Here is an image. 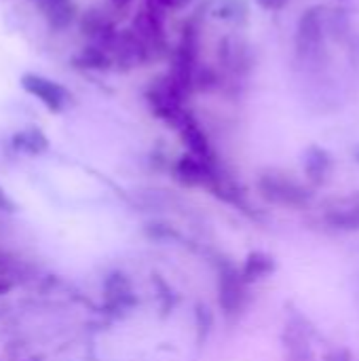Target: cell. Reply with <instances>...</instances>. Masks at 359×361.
Returning <instances> with one entry per match:
<instances>
[{
	"label": "cell",
	"instance_id": "cell-1",
	"mask_svg": "<svg viewBox=\"0 0 359 361\" xmlns=\"http://www.w3.org/2000/svg\"><path fill=\"white\" fill-rule=\"evenodd\" d=\"M258 192L264 201L290 209H305L313 201V188L284 171H264L258 178Z\"/></svg>",
	"mask_w": 359,
	"mask_h": 361
},
{
	"label": "cell",
	"instance_id": "cell-2",
	"mask_svg": "<svg viewBox=\"0 0 359 361\" xmlns=\"http://www.w3.org/2000/svg\"><path fill=\"white\" fill-rule=\"evenodd\" d=\"M250 288L241 277L239 267L231 260H222L218 269V305L229 322H235L243 315L250 305Z\"/></svg>",
	"mask_w": 359,
	"mask_h": 361
},
{
	"label": "cell",
	"instance_id": "cell-3",
	"mask_svg": "<svg viewBox=\"0 0 359 361\" xmlns=\"http://www.w3.org/2000/svg\"><path fill=\"white\" fill-rule=\"evenodd\" d=\"M281 343H284L286 361H315L313 326L307 319V315L296 307H288Z\"/></svg>",
	"mask_w": 359,
	"mask_h": 361
},
{
	"label": "cell",
	"instance_id": "cell-4",
	"mask_svg": "<svg viewBox=\"0 0 359 361\" xmlns=\"http://www.w3.org/2000/svg\"><path fill=\"white\" fill-rule=\"evenodd\" d=\"M317 222L324 224L328 231L359 233V192L326 201L322 205V214Z\"/></svg>",
	"mask_w": 359,
	"mask_h": 361
},
{
	"label": "cell",
	"instance_id": "cell-5",
	"mask_svg": "<svg viewBox=\"0 0 359 361\" xmlns=\"http://www.w3.org/2000/svg\"><path fill=\"white\" fill-rule=\"evenodd\" d=\"M138 305L131 279L123 271H114L104 281V311L121 317Z\"/></svg>",
	"mask_w": 359,
	"mask_h": 361
},
{
	"label": "cell",
	"instance_id": "cell-6",
	"mask_svg": "<svg viewBox=\"0 0 359 361\" xmlns=\"http://www.w3.org/2000/svg\"><path fill=\"white\" fill-rule=\"evenodd\" d=\"M21 87L51 112H59L63 108V104L68 102V91L59 82H55L47 76H40V74H23Z\"/></svg>",
	"mask_w": 359,
	"mask_h": 361
},
{
	"label": "cell",
	"instance_id": "cell-7",
	"mask_svg": "<svg viewBox=\"0 0 359 361\" xmlns=\"http://www.w3.org/2000/svg\"><path fill=\"white\" fill-rule=\"evenodd\" d=\"M239 271H241V277L245 279V283L254 286V283L271 277L277 271V262H275V258L271 254L256 250V252H250L245 256V260H243Z\"/></svg>",
	"mask_w": 359,
	"mask_h": 361
},
{
	"label": "cell",
	"instance_id": "cell-8",
	"mask_svg": "<svg viewBox=\"0 0 359 361\" xmlns=\"http://www.w3.org/2000/svg\"><path fill=\"white\" fill-rule=\"evenodd\" d=\"M330 167H332V159L324 148L311 146L307 150V154H305V173H307V180L311 182V186H322L328 180Z\"/></svg>",
	"mask_w": 359,
	"mask_h": 361
},
{
	"label": "cell",
	"instance_id": "cell-9",
	"mask_svg": "<svg viewBox=\"0 0 359 361\" xmlns=\"http://www.w3.org/2000/svg\"><path fill=\"white\" fill-rule=\"evenodd\" d=\"M36 2H38L40 11L44 13V17L55 27H63L72 19L70 0H36Z\"/></svg>",
	"mask_w": 359,
	"mask_h": 361
},
{
	"label": "cell",
	"instance_id": "cell-10",
	"mask_svg": "<svg viewBox=\"0 0 359 361\" xmlns=\"http://www.w3.org/2000/svg\"><path fill=\"white\" fill-rule=\"evenodd\" d=\"M13 146L25 154H40L47 150V137L38 129H28V131H19L13 137Z\"/></svg>",
	"mask_w": 359,
	"mask_h": 361
},
{
	"label": "cell",
	"instance_id": "cell-11",
	"mask_svg": "<svg viewBox=\"0 0 359 361\" xmlns=\"http://www.w3.org/2000/svg\"><path fill=\"white\" fill-rule=\"evenodd\" d=\"M324 361H353V355L347 349H332L324 355Z\"/></svg>",
	"mask_w": 359,
	"mask_h": 361
},
{
	"label": "cell",
	"instance_id": "cell-12",
	"mask_svg": "<svg viewBox=\"0 0 359 361\" xmlns=\"http://www.w3.org/2000/svg\"><path fill=\"white\" fill-rule=\"evenodd\" d=\"M262 8H269V11H277V8H281L288 0H256Z\"/></svg>",
	"mask_w": 359,
	"mask_h": 361
},
{
	"label": "cell",
	"instance_id": "cell-13",
	"mask_svg": "<svg viewBox=\"0 0 359 361\" xmlns=\"http://www.w3.org/2000/svg\"><path fill=\"white\" fill-rule=\"evenodd\" d=\"M0 212H13V203L2 188H0Z\"/></svg>",
	"mask_w": 359,
	"mask_h": 361
},
{
	"label": "cell",
	"instance_id": "cell-14",
	"mask_svg": "<svg viewBox=\"0 0 359 361\" xmlns=\"http://www.w3.org/2000/svg\"><path fill=\"white\" fill-rule=\"evenodd\" d=\"M163 4H167V6H171V8H180V6H186L190 0H161Z\"/></svg>",
	"mask_w": 359,
	"mask_h": 361
},
{
	"label": "cell",
	"instance_id": "cell-15",
	"mask_svg": "<svg viewBox=\"0 0 359 361\" xmlns=\"http://www.w3.org/2000/svg\"><path fill=\"white\" fill-rule=\"evenodd\" d=\"M112 2H114L116 6H125V4H127L129 0H112Z\"/></svg>",
	"mask_w": 359,
	"mask_h": 361
},
{
	"label": "cell",
	"instance_id": "cell-16",
	"mask_svg": "<svg viewBox=\"0 0 359 361\" xmlns=\"http://www.w3.org/2000/svg\"><path fill=\"white\" fill-rule=\"evenodd\" d=\"M353 157H355V161L359 163V146H355V150H353Z\"/></svg>",
	"mask_w": 359,
	"mask_h": 361
}]
</instances>
